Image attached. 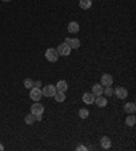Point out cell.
<instances>
[{
    "label": "cell",
    "mask_w": 136,
    "mask_h": 151,
    "mask_svg": "<svg viewBox=\"0 0 136 151\" xmlns=\"http://www.w3.org/2000/svg\"><path fill=\"white\" fill-rule=\"evenodd\" d=\"M45 57H46V60H48V61L55 63V61H57V59H59V53H57L56 49L49 48V49H46V52H45Z\"/></svg>",
    "instance_id": "obj_1"
},
{
    "label": "cell",
    "mask_w": 136,
    "mask_h": 151,
    "mask_svg": "<svg viewBox=\"0 0 136 151\" xmlns=\"http://www.w3.org/2000/svg\"><path fill=\"white\" fill-rule=\"evenodd\" d=\"M57 53H59V56H68L71 53V46L67 44V42H64V44H60L59 46H57Z\"/></svg>",
    "instance_id": "obj_2"
},
{
    "label": "cell",
    "mask_w": 136,
    "mask_h": 151,
    "mask_svg": "<svg viewBox=\"0 0 136 151\" xmlns=\"http://www.w3.org/2000/svg\"><path fill=\"white\" fill-rule=\"evenodd\" d=\"M42 91V97H53V95L56 94V86H53V84H48L45 87L41 90Z\"/></svg>",
    "instance_id": "obj_3"
},
{
    "label": "cell",
    "mask_w": 136,
    "mask_h": 151,
    "mask_svg": "<svg viewBox=\"0 0 136 151\" xmlns=\"http://www.w3.org/2000/svg\"><path fill=\"white\" fill-rule=\"evenodd\" d=\"M30 98L33 99V101H40V99L42 98V91L40 87H32L30 88Z\"/></svg>",
    "instance_id": "obj_4"
},
{
    "label": "cell",
    "mask_w": 136,
    "mask_h": 151,
    "mask_svg": "<svg viewBox=\"0 0 136 151\" xmlns=\"http://www.w3.org/2000/svg\"><path fill=\"white\" fill-rule=\"evenodd\" d=\"M113 94H116L119 99H125L128 97V90L125 87H117L116 90H113Z\"/></svg>",
    "instance_id": "obj_5"
},
{
    "label": "cell",
    "mask_w": 136,
    "mask_h": 151,
    "mask_svg": "<svg viewBox=\"0 0 136 151\" xmlns=\"http://www.w3.org/2000/svg\"><path fill=\"white\" fill-rule=\"evenodd\" d=\"M101 84L104 86V87H106V86H112L113 84V76L109 74H104L101 76Z\"/></svg>",
    "instance_id": "obj_6"
},
{
    "label": "cell",
    "mask_w": 136,
    "mask_h": 151,
    "mask_svg": "<svg viewBox=\"0 0 136 151\" xmlns=\"http://www.w3.org/2000/svg\"><path fill=\"white\" fill-rule=\"evenodd\" d=\"M32 113L34 114V116L35 114H42V113H44V106H42L38 101L34 102V104L32 105Z\"/></svg>",
    "instance_id": "obj_7"
},
{
    "label": "cell",
    "mask_w": 136,
    "mask_h": 151,
    "mask_svg": "<svg viewBox=\"0 0 136 151\" xmlns=\"http://www.w3.org/2000/svg\"><path fill=\"white\" fill-rule=\"evenodd\" d=\"M84 104H87V105H91V104H94V99H95V95L93 93H84L83 97H82Z\"/></svg>",
    "instance_id": "obj_8"
},
{
    "label": "cell",
    "mask_w": 136,
    "mask_h": 151,
    "mask_svg": "<svg viewBox=\"0 0 136 151\" xmlns=\"http://www.w3.org/2000/svg\"><path fill=\"white\" fill-rule=\"evenodd\" d=\"M64 42H67V44L71 46V49H78L80 46V41L78 38H65Z\"/></svg>",
    "instance_id": "obj_9"
},
{
    "label": "cell",
    "mask_w": 136,
    "mask_h": 151,
    "mask_svg": "<svg viewBox=\"0 0 136 151\" xmlns=\"http://www.w3.org/2000/svg\"><path fill=\"white\" fill-rule=\"evenodd\" d=\"M94 102H95V105H97V106H99V108H104V106L108 105V98H106V97H102V95H99V97H95Z\"/></svg>",
    "instance_id": "obj_10"
},
{
    "label": "cell",
    "mask_w": 136,
    "mask_h": 151,
    "mask_svg": "<svg viewBox=\"0 0 136 151\" xmlns=\"http://www.w3.org/2000/svg\"><path fill=\"white\" fill-rule=\"evenodd\" d=\"M93 94H94L95 97H99V95H102V94H104V86H102V84L95 83L94 86H93Z\"/></svg>",
    "instance_id": "obj_11"
},
{
    "label": "cell",
    "mask_w": 136,
    "mask_h": 151,
    "mask_svg": "<svg viewBox=\"0 0 136 151\" xmlns=\"http://www.w3.org/2000/svg\"><path fill=\"white\" fill-rule=\"evenodd\" d=\"M56 90H57V91L65 93L67 90H68V84H67V82H65V81H60L59 83L56 84Z\"/></svg>",
    "instance_id": "obj_12"
},
{
    "label": "cell",
    "mask_w": 136,
    "mask_h": 151,
    "mask_svg": "<svg viewBox=\"0 0 136 151\" xmlns=\"http://www.w3.org/2000/svg\"><path fill=\"white\" fill-rule=\"evenodd\" d=\"M93 4V0H79V7L82 10H89Z\"/></svg>",
    "instance_id": "obj_13"
},
{
    "label": "cell",
    "mask_w": 136,
    "mask_h": 151,
    "mask_svg": "<svg viewBox=\"0 0 136 151\" xmlns=\"http://www.w3.org/2000/svg\"><path fill=\"white\" fill-rule=\"evenodd\" d=\"M79 32V23L78 22H70L68 23V33H78Z\"/></svg>",
    "instance_id": "obj_14"
},
{
    "label": "cell",
    "mask_w": 136,
    "mask_h": 151,
    "mask_svg": "<svg viewBox=\"0 0 136 151\" xmlns=\"http://www.w3.org/2000/svg\"><path fill=\"white\" fill-rule=\"evenodd\" d=\"M110 144H112V142H110V139H109L108 136H104V137L101 139V146H102V148L108 150V148H110Z\"/></svg>",
    "instance_id": "obj_15"
},
{
    "label": "cell",
    "mask_w": 136,
    "mask_h": 151,
    "mask_svg": "<svg viewBox=\"0 0 136 151\" xmlns=\"http://www.w3.org/2000/svg\"><path fill=\"white\" fill-rule=\"evenodd\" d=\"M124 110H125L127 113H135L136 112V106H135V104H132V102H129V104H125L124 105Z\"/></svg>",
    "instance_id": "obj_16"
},
{
    "label": "cell",
    "mask_w": 136,
    "mask_h": 151,
    "mask_svg": "<svg viewBox=\"0 0 136 151\" xmlns=\"http://www.w3.org/2000/svg\"><path fill=\"white\" fill-rule=\"evenodd\" d=\"M55 97V99H56L57 102H64L65 101V94H64L63 91H56V94L53 95Z\"/></svg>",
    "instance_id": "obj_17"
},
{
    "label": "cell",
    "mask_w": 136,
    "mask_h": 151,
    "mask_svg": "<svg viewBox=\"0 0 136 151\" xmlns=\"http://www.w3.org/2000/svg\"><path fill=\"white\" fill-rule=\"evenodd\" d=\"M24 123L26 124H29V125H30V124H34L35 123V116L34 114H27V116L24 117Z\"/></svg>",
    "instance_id": "obj_18"
},
{
    "label": "cell",
    "mask_w": 136,
    "mask_h": 151,
    "mask_svg": "<svg viewBox=\"0 0 136 151\" xmlns=\"http://www.w3.org/2000/svg\"><path fill=\"white\" fill-rule=\"evenodd\" d=\"M135 123H136V119H135V116H128L125 119V124L128 127H133L135 125Z\"/></svg>",
    "instance_id": "obj_19"
},
{
    "label": "cell",
    "mask_w": 136,
    "mask_h": 151,
    "mask_svg": "<svg viewBox=\"0 0 136 151\" xmlns=\"http://www.w3.org/2000/svg\"><path fill=\"white\" fill-rule=\"evenodd\" d=\"M79 117H80V119H83V120H86L89 117V110L84 109V108H83V109H80L79 110Z\"/></svg>",
    "instance_id": "obj_20"
},
{
    "label": "cell",
    "mask_w": 136,
    "mask_h": 151,
    "mask_svg": "<svg viewBox=\"0 0 136 151\" xmlns=\"http://www.w3.org/2000/svg\"><path fill=\"white\" fill-rule=\"evenodd\" d=\"M23 84H24V87H26V88L34 87V82H33L32 79H24V81H23Z\"/></svg>",
    "instance_id": "obj_21"
},
{
    "label": "cell",
    "mask_w": 136,
    "mask_h": 151,
    "mask_svg": "<svg viewBox=\"0 0 136 151\" xmlns=\"http://www.w3.org/2000/svg\"><path fill=\"white\" fill-rule=\"evenodd\" d=\"M104 93L106 94V97H110V95L113 94V88L110 87V86H106V87L104 88Z\"/></svg>",
    "instance_id": "obj_22"
},
{
    "label": "cell",
    "mask_w": 136,
    "mask_h": 151,
    "mask_svg": "<svg viewBox=\"0 0 136 151\" xmlns=\"http://www.w3.org/2000/svg\"><path fill=\"white\" fill-rule=\"evenodd\" d=\"M76 150H78V151H83V150H87V148L84 147V146H82V144H80V146H78V147H76Z\"/></svg>",
    "instance_id": "obj_23"
},
{
    "label": "cell",
    "mask_w": 136,
    "mask_h": 151,
    "mask_svg": "<svg viewBox=\"0 0 136 151\" xmlns=\"http://www.w3.org/2000/svg\"><path fill=\"white\" fill-rule=\"evenodd\" d=\"M42 120V114H35V121H41Z\"/></svg>",
    "instance_id": "obj_24"
},
{
    "label": "cell",
    "mask_w": 136,
    "mask_h": 151,
    "mask_svg": "<svg viewBox=\"0 0 136 151\" xmlns=\"http://www.w3.org/2000/svg\"><path fill=\"white\" fill-rule=\"evenodd\" d=\"M34 87H41V81L34 82Z\"/></svg>",
    "instance_id": "obj_25"
},
{
    "label": "cell",
    "mask_w": 136,
    "mask_h": 151,
    "mask_svg": "<svg viewBox=\"0 0 136 151\" xmlns=\"http://www.w3.org/2000/svg\"><path fill=\"white\" fill-rule=\"evenodd\" d=\"M4 150V147H3V144H0V151H3Z\"/></svg>",
    "instance_id": "obj_26"
},
{
    "label": "cell",
    "mask_w": 136,
    "mask_h": 151,
    "mask_svg": "<svg viewBox=\"0 0 136 151\" xmlns=\"http://www.w3.org/2000/svg\"><path fill=\"white\" fill-rule=\"evenodd\" d=\"M3 1H6V3H8V1H11V0H3Z\"/></svg>",
    "instance_id": "obj_27"
}]
</instances>
